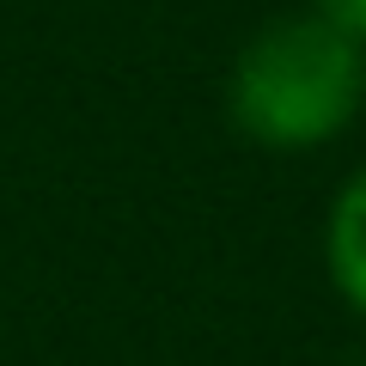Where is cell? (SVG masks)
<instances>
[{
    "instance_id": "1",
    "label": "cell",
    "mask_w": 366,
    "mask_h": 366,
    "mask_svg": "<svg viewBox=\"0 0 366 366\" xmlns=\"http://www.w3.org/2000/svg\"><path fill=\"white\" fill-rule=\"evenodd\" d=\"M360 92H366V49H354L312 13H287L269 19L238 49L232 79H226V110L250 147L312 153L354 122Z\"/></svg>"
},
{
    "instance_id": "2",
    "label": "cell",
    "mask_w": 366,
    "mask_h": 366,
    "mask_svg": "<svg viewBox=\"0 0 366 366\" xmlns=\"http://www.w3.org/2000/svg\"><path fill=\"white\" fill-rule=\"evenodd\" d=\"M324 262L336 293L366 317V165L342 183V196L330 202V226H324Z\"/></svg>"
},
{
    "instance_id": "3",
    "label": "cell",
    "mask_w": 366,
    "mask_h": 366,
    "mask_svg": "<svg viewBox=\"0 0 366 366\" xmlns=\"http://www.w3.org/2000/svg\"><path fill=\"white\" fill-rule=\"evenodd\" d=\"M312 19H324L336 37H348L354 49H366V0H312Z\"/></svg>"
}]
</instances>
